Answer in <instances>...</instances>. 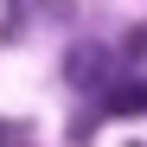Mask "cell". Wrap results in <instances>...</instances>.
<instances>
[{
    "instance_id": "cell-1",
    "label": "cell",
    "mask_w": 147,
    "mask_h": 147,
    "mask_svg": "<svg viewBox=\"0 0 147 147\" xmlns=\"http://www.w3.org/2000/svg\"><path fill=\"white\" fill-rule=\"evenodd\" d=\"M70 83H83V90H109V83H115V58L102 51V45H77V51H70Z\"/></svg>"
},
{
    "instance_id": "cell-2",
    "label": "cell",
    "mask_w": 147,
    "mask_h": 147,
    "mask_svg": "<svg viewBox=\"0 0 147 147\" xmlns=\"http://www.w3.org/2000/svg\"><path fill=\"white\" fill-rule=\"evenodd\" d=\"M102 109L109 115H147V83H109L102 90Z\"/></svg>"
},
{
    "instance_id": "cell-3",
    "label": "cell",
    "mask_w": 147,
    "mask_h": 147,
    "mask_svg": "<svg viewBox=\"0 0 147 147\" xmlns=\"http://www.w3.org/2000/svg\"><path fill=\"white\" fill-rule=\"evenodd\" d=\"M0 147H32V128L26 121H0Z\"/></svg>"
}]
</instances>
